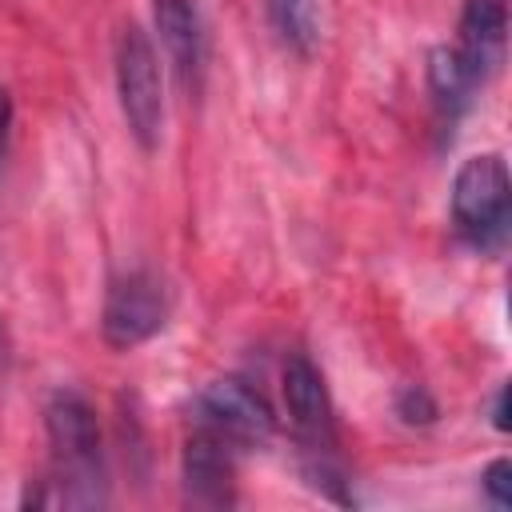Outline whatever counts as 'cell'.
I'll list each match as a JSON object with an SVG mask.
<instances>
[{
  "label": "cell",
  "mask_w": 512,
  "mask_h": 512,
  "mask_svg": "<svg viewBox=\"0 0 512 512\" xmlns=\"http://www.w3.org/2000/svg\"><path fill=\"white\" fill-rule=\"evenodd\" d=\"M172 316V292L164 276L152 268H132L108 284L104 312H100V332L104 344L116 352H128L144 340H152Z\"/></svg>",
  "instance_id": "cell-5"
},
{
  "label": "cell",
  "mask_w": 512,
  "mask_h": 512,
  "mask_svg": "<svg viewBox=\"0 0 512 512\" xmlns=\"http://www.w3.org/2000/svg\"><path fill=\"white\" fill-rule=\"evenodd\" d=\"M180 476H184V492L192 504H208V508H220V504H232V480H236V452L204 432L192 428L188 444H184V464H180Z\"/></svg>",
  "instance_id": "cell-9"
},
{
  "label": "cell",
  "mask_w": 512,
  "mask_h": 512,
  "mask_svg": "<svg viewBox=\"0 0 512 512\" xmlns=\"http://www.w3.org/2000/svg\"><path fill=\"white\" fill-rule=\"evenodd\" d=\"M476 88H484V84L468 72V64L456 56V48H432L428 52V92H432L440 116L460 120L468 112Z\"/></svg>",
  "instance_id": "cell-10"
},
{
  "label": "cell",
  "mask_w": 512,
  "mask_h": 512,
  "mask_svg": "<svg viewBox=\"0 0 512 512\" xmlns=\"http://www.w3.org/2000/svg\"><path fill=\"white\" fill-rule=\"evenodd\" d=\"M44 428H48L52 464H56V476L48 484L56 492H48L40 504H64V508L104 504L108 492H104V452H100L96 408L80 392L60 388L44 408Z\"/></svg>",
  "instance_id": "cell-1"
},
{
  "label": "cell",
  "mask_w": 512,
  "mask_h": 512,
  "mask_svg": "<svg viewBox=\"0 0 512 512\" xmlns=\"http://www.w3.org/2000/svg\"><path fill=\"white\" fill-rule=\"evenodd\" d=\"M264 8H268L276 36L296 56L316 52V44H320V4L316 0H264Z\"/></svg>",
  "instance_id": "cell-11"
},
{
  "label": "cell",
  "mask_w": 512,
  "mask_h": 512,
  "mask_svg": "<svg viewBox=\"0 0 512 512\" xmlns=\"http://www.w3.org/2000/svg\"><path fill=\"white\" fill-rule=\"evenodd\" d=\"M492 428L508 432V384H500L496 396H492Z\"/></svg>",
  "instance_id": "cell-15"
},
{
  "label": "cell",
  "mask_w": 512,
  "mask_h": 512,
  "mask_svg": "<svg viewBox=\"0 0 512 512\" xmlns=\"http://www.w3.org/2000/svg\"><path fill=\"white\" fill-rule=\"evenodd\" d=\"M152 24L184 88H200L208 68V28L196 0H152Z\"/></svg>",
  "instance_id": "cell-7"
},
{
  "label": "cell",
  "mask_w": 512,
  "mask_h": 512,
  "mask_svg": "<svg viewBox=\"0 0 512 512\" xmlns=\"http://www.w3.org/2000/svg\"><path fill=\"white\" fill-rule=\"evenodd\" d=\"M192 428L228 444L232 452H248V448H264L276 436V412L248 380L220 376L196 392Z\"/></svg>",
  "instance_id": "cell-4"
},
{
  "label": "cell",
  "mask_w": 512,
  "mask_h": 512,
  "mask_svg": "<svg viewBox=\"0 0 512 512\" xmlns=\"http://www.w3.org/2000/svg\"><path fill=\"white\" fill-rule=\"evenodd\" d=\"M280 392H284V408H288L292 428L308 440V448L328 452L336 444V408H332V396H328L320 368L304 352H292L284 360Z\"/></svg>",
  "instance_id": "cell-6"
},
{
  "label": "cell",
  "mask_w": 512,
  "mask_h": 512,
  "mask_svg": "<svg viewBox=\"0 0 512 512\" xmlns=\"http://www.w3.org/2000/svg\"><path fill=\"white\" fill-rule=\"evenodd\" d=\"M480 488L488 492V500L496 508H508L512 504V468H508V460H492L480 476Z\"/></svg>",
  "instance_id": "cell-13"
},
{
  "label": "cell",
  "mask_w": 512,
  "mask_h": 512,
  "mask_svg": "<svg viewBox=\"0 0 512 512\" xmlns=\"http://www.w3.org/2000/svg\"><path fill=\"white\" fill-rule=\"evenodd\" d=\"M112 72H116V100H120L128 136L144 152H156L164 136V72H160V56L144 28L136 24L120 28Z\"/></svg>",
  "instance_id": "cell-3"
},
{
  "label": "cell",
  "mask_w": 512,
  "mask_h": 512,
  "mask_svg": "<svg viewBox=\"0 0 512 512\" xmlns=\"http://www.w3.org/2000/svg\"><path fill=\"white\" fill-rule=\"evenodd\" d=\"M8 136H12V96L0 88V164L8 152Z\"/></svg>",
  "instance_id": "cell-14"
},
{
  "label": "cell",
  "mask_w": 512,
  "mask_h": 512,
  "mask_svg": "<svg viewBox=\"0 0 512 512\" xmlns=\"http://www.w3.org/2000/svg\"><path fill=\"white\" fill-rule=\"evenodd\" d=\"M456 56L468 64V72L488 84L500 64H504V48H508V8L504 0H468L460 12V28H456Z\"/></svg>",
  "instance_id": "cell-8"
},
{
  "label": "cell",
  "mask_w": 512,
  "mask_h": 512,
  "mask_svg": "<svg viewBox=\"0 0 512 512\" xmlns=\"http://www.w3.org/2000/svg\"><path fill=\"white\" fill-rule=\"evenodd\" d=\"M396 416L408 428H428V424H436L440 408H436V400H432V392L424 384H404L396 392Z\"/></svg>",
  "instance_id": "cell-12"
},
{
  "label": "cell",
  "mask_w": 512,
  "mask_h": 512,
  "mask_svg": "<svg viewBox=\"0 0 512 512\" xmlns=\"http://www.w3.org/2000/svg\"><path fill=\"white\" fill-rule=\"evenodd\" d=\"M512 220V184L500 152L468 156L452 180V224L476 252H500Z\"/></svg>",
  "instance_id": "cell-2"
}]
</instances>
